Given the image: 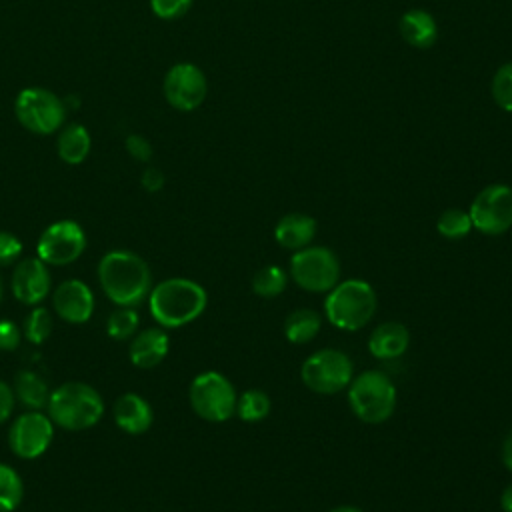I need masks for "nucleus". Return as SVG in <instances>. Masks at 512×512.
I'll return each instance as SVG.
<instances>
[{"instance_id": "14", "label": "nucleus", "mask_w": 512, "mask_h": 512, "mask_svg": "<svg viewBox=\"0 0 512 512\" xmlns=\"http://www.w3.org/2000/svg\"><path fill=\"white\" fill-rule=\"evenodd\" d=\"M96 300L92 288L78 278L60 282L52 294V308L68 324H84L92 318Z\"/></svg>"}, {"instance_id": "12", "label": "nucleus", "mask_w": 512, "mask_h": 512, "mask_svg": "<svg viewBox=\"0 0 512 512\" xmlns=\"http://www.w3.org/2000/svg\"><path fill=\"white\" fill-rule=\"evenodd\" d=\"M54 438V422L42 410H26L16 416L8 430V446L22 460L42 456Z\"/></svg>"}, {"instance_id": "16", "label": "nucleus", "mask_w": 512, "mask_h": 512, "mask_svg": "<svg viewBox=\"0 0 512 512\" xmlns=\"http://www.w3.org/2000/svg\"><path fill=\"white\" fill-rule=\"evenodd\" d=\"M168 350H170V338L162 326L144 328L132 336L128 346V356L136 368L148 370L158 366L166 358Z\"/></svg>"}, {"instance_id": "39", "label": "nucleus", "mask_w": 512, "mask_h": 512, "mask_svg": "<svg viewBox=\"0 0 512 512\" xmlns=\"http://www.w3.org/2000/svg\"><path fill=\"white\" fill-rule=\"evenodd\" d=\"M328 512H364V510H360L358 506H350V504H342V506H334L332 510H328Z\"/></svg>"}, {"instance_id": "35", "label": "nucleus", "mask_w": 512, "mask_h": 512, "mask_svg": "<svg viewBox=\"0 0 512 512\" xmlns=\"http://www.w3.org/2000/svg\"><path fill=\"white\" fill-rule=\"evenodd\" d=\"M14 406H16V396H14L12 386L8 382L0 380V424L10 420Z\"/></svg>"}, {"instance_id": "28", "label": "nucleus", "mask_w": 512, "mask_h": 512, "mask_svg": "<svg viewBox=\"0 0 512 512\" xmlns=\"http://www.w3.org/2000/svg\"><path fill=\"white\" fill-rule=\"evenodd\" d=\"M52 328H54V320H52V314L48 312V308L36 306L28 312L22 332L30 344L40 346L48 340V336L52 334Z\"/></svg>"}, {"instance_id": "18", "label": "nucleus", "mask_w": 512, "mask_h": 512, "mask_svg": "<svg viewBox=\"0 0 512 512\" xmlns=\"http://www.w3.org/2000/svg\"><path fill=\"white\" fill-rule=\"evenodd\" d=\"M410 344V332L402 322L388 320L378 324L368 338V350L378 360L400 358Z\"/></svg>"}, {"instance_id": "34", "label": "nucleus", "mask_w": 512, "mask_h": 512, "mask_svg": "<svg viewBox=\"0 0 512 512\" xmlns=\"http://www.w3.org/2000/svg\"><path fill=\"white\" fill-rule=\"evenodd\" d=\"M126 150L130 152L132 158H136L138 162H148L150 156H152V146L148 144L146 138L138 136V134H132L126 138Z\"/></svg>"}, {"instance_id": "5", "label": "nucleus", "mask_w": 512, "mask_h": 512, "mask_svg": "<svg viewBox=\"0 0 512 512\" xmlns=\"http://www.w3.org/2000/svg\"><path fill=\"white\" fill-rule=\"evenodd\" d=\"M348 404L366 424L386 422L396 408V386L382 370H364L348 384Z\"/></svg>"}, {"instance_id": "26", "label": "nucleus", "mask_w": 512, "mask_h": 512, "mask_svg": "<svg viewBox=\"0 0 512 512\" xmlns=\"http://www.w3.org/2000/svg\"><path fill=\"white\" fill-rule=\"evenodd\" d=\"M288 274L280 266H264L252 278V292L260 298H276L286 290Z\"/></svg>"}, {"instance_id": "37", "label": "nucleus", "mask_w": 512, "mask_h": 512, "mask_svg": "<svg viewBox=\"0 0 512 512\" xmlns=\"http://www.w3.org/2000/svg\"><path fill=\"white\" fill-rule=\"evenodd\" d=\"M502 462L512 472V430L506 434V438L502 442Z\"/></svg>"}, {"instance_id": "10", "label": "nucleus", "mask_w": 512, "mask_h": 512, "mask_svg": "<svg viewBox=\"0 0 512 512\" xmlns=\"http://www.w3.org/2000/svg\"><path fill=\"white\" fill-rule=\"evenodd\" d=\"M16 118L18 122L34 132V134H52L64 122V104L62 100L44 88H26L18 94L16 104Z\"/></svg>"}, {"instance_id": "24", "label": "nucleus", "mask_w": 512, "mask_h": 512, "mask_svg": "<svg viewBox=\"0 0 512 512\" xmlns=\"http://www.w3.org/2000/svg\"><path fill=\"white\" fill-rule=\"evenodd\" d=\"M270 408H272L270 396L260 388H250L236 398L234 414L244 422H260L270 414Z\"/></svg>"}, {"instance_id": "15", "label": "nucleus", "mask_w": 512, "mask_h": 512, "mask_svg": "<svg viewBox=\"0 0 512 512\" xmlns=\"http://www.w3.org/2000/svg\"><path fill=\"white\" fill-rule=\"evenodd\" d=\"M12 294L18 302L26 306L40 304L52 288V276L48 264H44L38 256L24 258L16 264L10 280Z\"/></svg>"}, {"instance_id": "23", "label": "nucleus", "mask_w": 512, "mask_h": 512, "mask_svg": "<svg viewBox=\"0 0 512 512\" xmlns=\"http://www.w3.org/2000/svg\"><path fill=\"white\" fill-rule=\"evenodd\" d=\"M56 148L60 160H64L66 164H80L90 152V134L84 126L72 124L60 132Z\"/></svg>"}, {"instance_id": "25", "label": "nucleus", "mask_w": 512, "mask_h": 512, "mask_svg": "<svg viewBox=\"0 0 512 512\" xmlns=\"http://www.w3.org/2000/svg\"><path fill=\"white\" fill-rule=\"evenodd\" d=\"M22 498H24V482L20 474L10 464L0 462V512L16 510Z\"/></svg>"}, {"instance_id": "20", "label": "nucleus", "mask_w": 512, "mask_h": 512, "mask_svg": "<svg viewBox=\"0 0 512 512\" xmlns=\"http://www.w3.org/2000/svg\"><path fill=\"white\" fill-rule=\"evenodd\" d=\"M400 36L414 48L426 50L438 40V24L434 16L422 8H412L400 18Z\"/></svg>"}, {"instance_id": "21", "label": "nucleus", "mask_w": 512, "mask_h": 512, "mask_svg": "<svg viewBox=\"0 0 512 512\" xmlns=\"http://www.w3.org/2000/svg\"><path fill=\"white\" fill-rule=\"evenodd\" d=\"M14 396L26 410H42L48 404L50 388L48 382L34 370H20L14 376Z\"/></svg>"}, {"instance_id": "2", "label": "nucleus", "mask_w": 512, "mask_h": 512, "mask_svg": "<svg viewBox=\"0 0 512 512\" xmlns=\"http://www.w3.org/2000/svg\"><path fill=\"white\" fill-rule=\"evenodd\" d=\"M148 310L158 326L180 328L194 322L208 304L204 286L190 278H166L152 286Z\"/></svg>"}, {"instance_id": "7", "label": "nucleus", "mask_w": 512, "mask_h": 512, "mask_svg": "<svg viewBox=\"0 0 512 512\" xmlns=\"http://www.w3.org/2000/svg\"><path fill=\"white\" fill-rule=\"evenodd\" d=\"M304 386L316 394L332 396L348 388L354 378V364L348 354L336 348H322L312 352L300 366Z\"/></svg>"}, {"instance_id": "11", "label": "nucleus", "mask_w": 512, "mask_h": 512, "mask_svg": "<svg viewBox=\"0 0 512 512\" xmlns=\"http://www.w3.org/2000/svg\"><path fill=\"white\" fill-rule=\"evenodd\" d=\"M86 250V232L76 220H56L40 234L36 256L48 266H68Z\"/></svg>"}, {"instance_id": "22", "label": "nucleus", "mask_w": 512, "mask_h": 512, "mask_svg": "<svg viewBox=\"0 0 512 512\" xmlns=\"http://www.w3.org/2000/svg\"><path fill=\"white\" fill-rule=\"evenodd\" d=\"M322 328V318L312 308L292 310L284 320V336L292 344H306L318 336Z\"/></svg>"}, {"instance_id": "3", "label": "nucleus", "mask_w": 512, "mask_h": 512, "mask_svg": "<svg viewBox=\"0 0 512 512\" xmlns=\"http://www.w3.org/2000/svg\"><path fill=\"white\" fill-rule=\"evenodd\" d=\"M46 414L54 426L78 432L96 426L104 416L100 392L86 382H64L50 392Z\"/></svg>"}, {"instance_id": "38", "label": "nucleus", "mask_w": 512, "mask_h": 512, "mask_svg": "<svg viewBox=\"0 0 512 512\" xmlns=\"http://www.w3.org/2000/svg\"><path fill=\"white\" fill-rule=\"evenodd\" d=\"M500 508L504 512H512V484H508L500 494Z\"/></svg>"}, {"instance_id": "40", "label": "nucleus", "mask_w": 512, "mask_h": 512, "mask_svg": "<svg viewBox=\"0 0 512 512\" xmlns=\"http://www.w3.org/2000/svg\"><path fill=\"white\" fill-rule=\"evenodd\" d=\"M0 298H2V280H0Z\"/></svg>"}, {"instance_id": "30", "label": "nucleus", "mask_w": 512, "mask_h": 512, "mask_svg": "<svg viewBox=\"0 0 512 512\" xmlns=\"http://www.w3.org/2000/svg\"><path fill=\"white\" fill-rule=\"evenodd\" d=\"M490 90H492L494 102L502 110L512 112V62H506L496 70Z\"/></svg>"}, {"instance_id": "33", "label": "nucleus", "mask_w": 512, "mask_h": 512, "mask_svg": "<svg viewBox=\"0 0 512 512\" xmlns=\"http://www.w3.org/2000/svg\"><path fill=\"white\" fill-rule=\"evenodd\" d=\"M20 340H22V330L16 326V322L8 318H0V350L12 352L20 346Z\"/></svg>"}, {"instance_id": "9", "label": "nucleus", "mask_w": 512, "mask_h": 512, "mask_svg": "<svg viewBox=\"0 0 512 512\" xmlns=\"http://www.w3.org/2000/svg\"><path fill=\"white\" fill-rule=\"evenodd\" d=\"M472 228L486 236H500L512 228V186L488 184L470 204Z\"/></svg>"}, {"instance_id": "17", "label": "nucleus", "mask_w": 512, "mask_h": 512, "mask_svg": "<svg viewBox=\"0 0 512 512\" xmlns=\"http://www.w3.org/2000/svg\"><path fill=\"white\" fill-rule=\"evenodd\" d=\"M112 416H114L116 426L122 432L132 434V436L146 432L154 422V412H152L150 402L136 392L120 394L114 402Z\"/></svg>"}, {"instance_id": "19", "label": "nucleus", "mask_w": 512, "mask_h": 512, "mask_svg": "<svg viewBox=\"0 0 512 512\" xmlns=\"http://www.w3.org/2000/svg\"><path fill=\"white\" fill-rule=\"evenodd\" d=\"M316 236V220L302 212L282 216L274 226V240L286 250H300L312 244Z\"/></svg>"}, {"instance_id": "8", "label": "nucleus", "mask_w": 512, "mask_h": 512, "mask_svg": "<svg viewBox=\"0 0 512 512\" xmlns=\"http://www.w3.org/2000/svg\"><path fill=\"white\" fill-rule=\"evenodd\" d=\"M290 278L306 292L326 294L340 282V260L326 246H306L290 258Z\"/></svg>"}, {"instance_id": "32", "label": "nucleus", "mask_w": 512, "mask_h": 512, "mask_svg": "<svg viewBox=\"0 0 512 512\" xmlns=\"http://www.w3.org/2000/svg\"><path fill=\"white\" fill-rule=\"evenodd\" d=\"M22 254V242L14 234L0 230V266L14 264Z\"/></svg>"}, {"instance_id": "27", "label": "nucleus", "mask_w": 512, "mask_h": 512, "mask_svg": "<svg viewBox=\"0 0 512 512\" xmlns=\"http://www.w3.org/2000/svg\"><path fill=\"white\" fill-rule=\"evenodd\" d=\"M138 326H140L138 312L128 306H118V310H114L106 320V334L116 342H124L138 332Z\"/></svg>"}, {"instance_id": "29", "label": "nucleus", "mask_w": 512, "mask_h": 512, "mask_svg": "<svg viewBox=\"0 0 512 512\" xmlns=\"http://www.w3.org/2000/svg\"><path fill=\"white\" fill-rule=\"evenodd\" d=\"M436 230L440 236H444L448 240H460V238L468 236L472 230L470 214L460 208H448L438 216Z\"/></svg>"}, {"instance_id": "13", "label": "nucleus", "mask_w": 512, "mask_h": 512, "mask_svg": "<svg viewBox=\"0 0 512 512\" xmlns=\"http://www.w3.org/2000/svg\"><path fill=\"white\" fill-rule=\"evenodd\" d=\"M208 92L204 72L190 62L174 64L164 78V96L170 106L182 112L196 110Z\"/></svg>"}, {"instance_id": "36", "label": "nucleus", "mask_w": 512, "mask_h": 512, "mask_svg": "<svg viewBox=\"0 0 512 512\" xmlns=\"http://www.w3.org/2000/svg\"><path fill=\"white\" fill-rule=\"evenodd\" d=\"M142 186L148 192H158L164 186V176L158 168H146L142 174Z\"/></svg>"}, {"instance_id": "6", "label": "nucleus", "mask_w": 512, "mask_h": 512, "mask_svg": "<svg viewBox=\"0 0 512 512\" xmlns=\"http://www.w3.org/2000/svg\"><path fill=\"white\" fill-rule=\"evenodd\" d=\"M236 388L216 370H206L194 376L188 388V400L196 416L206 422H226L236 412Z\"/></svg>"}, {"instance_id": "31", "label": "nucleus", "mask_w": 512, "mask_h": 512, "mask_svg": "<svg viewBox=\"0 0 512 512\" xmlns=\"http://www.w3.org/2000/svg\"><path fill=\"white\" fill-rule=\"evenodd\" d=\"M192 6V0H150V8L158 18L174 20L188 12Z\"/></svg>"}, {"instance_id": "4", "label": "nucleus", "mask_w": 512, "mask_h": 512, "mask_svg": "<svg viewBox=\"0 0 512 512\" xmlns=\"http://www.w3.org/2000/svg\"><path fill=\"white\" fill-rule=\"evenodd\" d=\"M378 308L374 288L360 278L340 280L324 298V314L328 322L346 332L364 328Z\"/></svg>"}, {"instance_id": "1", "label": "nucleus", "mask_w": 512, "mask_h": 512, "mask_svg": "<svg viewBox=\"0 0 512 512\" xmlns=\"http://www.w3.org/2000/svg\"><path fill=\"white\" fill-rule=\"evenodd\" d=\"M98 282L110 302L136 308L152 290V272L142 256L110 250L98 262Z\"/></svg>"}]
</instances>
